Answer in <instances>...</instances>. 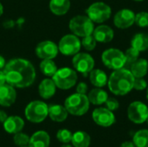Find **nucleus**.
<instances>
[{
	"label": "nucleus",
	"instance_id": "nucleus-1",
	"mask_svg": "<svg viewBox=\"0 0 148 147\" xmlns=\"http://www.w3.org/2000/svg\"><path fill=\"white\" fill-rule=\"evenodd\" d=\"M6 83L17 88L30 87L36 81V73L33 64L23 58L10 60L4 68Z\"/></svg>",
	"mask_w": 148,
	"mask_h": 147
},
{
	"label": "nucleus",
	"instance_id": "nucleus-2",
	"mask_svg": "<svg viewBox=\"0 0 148 147\" xmlns=\"http://www.w3.org/2000/svg\"><path fill=\"white\" fill-rule=\"evenodd\" d=\"M134 76L127 68L114 70L108 77L109 91L117 96H124L134 89Z\"/></svg>",
	"mask_w": 148,
	"mask_h": 147
},
{
	"label": "nucleus",
	"instance_id": "nucleus-3",
	"mask_svg": "<svg viewBox=\"0 0 148 147\" xmlns=\"http://www.w3.org/2000/svg\"><path fill=\"white\" fill-rule=\"evenodd\" d=\"M64 107L69 114L74 116H82L89 110L90 102L87 94L75 93L69 95L65 100Z\"/></svg>",
	"mask_w": 148,
	"mask_h": 147
},
{
	"label": "nucleus",
	"instance_id": "nucleus-4",
	"mask_svg": "<svg viewBox=\"0 0 148 147\" xmlns=\"http://www.w3.org/2000/svg\"><path fill=\"white\" fill-rule=\"evenodd\" d=\"M69 27L72 34L82 38L93 34L95 23L87 15H77L70 19Z\"/></svg>",
	"mask_w": 148,
	"mask_h": 147
},
{
	"label": "nucleus",
	"instance_id": "nucleus-5",
	"mask_svg": "<svg viewBox=\"0 0 148 147\" xmlns=\"http://www.w3.org/2000/svg\"><path fill=\"white\" fill-rule=\"evenodd\" d=\"M24 115L31 123H42L49 116V106L42 101H30L24 109Z\"/></svg>",
	"mask_w": 148,
	"mask_h": 147
},
{
	"label": "nucleus",
	"instance_id": "nucleus-6",
	"mask_svg": "<svg viewBox=\"0 0 148 147\" xmlns=\"http://www.w3.org/2000/svg\"><path fill=\"white\" fill-rule=\"evenodd\" d=\"M52 80L56 88L62 90H68L75 86L78 81V75L75 69L64 67L57 69L56 74L52 76Z\"/></svg>",
	"mask_w": 148,
	"mask_h": 147
},
{
	"label": "nucleus",
	"instance_id": "nucleus-7",
	"mask_svg": "<svg viewBox=\"0 0 148 147\" xmlns=\"http://www.w3.org/2000/svg\"><path fill=\"white\" fill-rule=\"evenodd\" d=\"M101 61L105 67L109 69L116 70L126 66L125 53L116 48H109L101 54Z\"/></svg>",
	"mask_w": 148,
	"mask_h": 147
},
{
	"label": "nucleus",
	"instance_id": "nucleus-8",
	"mask_svg": "<svg viewBox=\"0 0 148 147\" xmlns=\"http://www.w3.org/2000/svg\"><path fill=\"white\" fill-rule=\"evenodd\" d=\"M86 13L94 23L101 24L110 18L112 9L104 2H95L88 7Z\"/></svg>",
	"mask_w": 148,
	"mask_h": 147
},
{
	"label": "nucleus",
	"instance_id": "nucleus-9",
	"mask_svg": "<svg viewBox=\"0 0 148 147\" xmlns=\"http://www.w3.org/2000/svg\"><path fill=\"white\" fill-rule=\"evenodd\" d=\"M82 48L81 40L74 34H67L62 36L58 43L59 52L64 55L71 56L79 53Z\"/></svg>",
	"mask_w": 148,
	"mask_h": 147
},
{
	"label": "nucleus",
	"instance_id": "nucleus-10",
	"mask_svg": "<svg viewBox=\"0 0 148 147\" xmlns=\"http://www.w3.org/2000/svg\"><path fill=\"white\" fill-rule=\"evenodd\" d=\"M95 59L93 56L85 52H79L73 55L72 65L76 72L87 76L95 68Z\"/></svg>",
	"mask_w": 148,
	"mask_h": 147
},
{
	"label": "nucleus",
	"instance_id": "nucleus-11",
	"mask_svg": "<svg viewBox=\"0 0 148 147\" xmlns=\"http://www.w3.org/2000/svg\"><path fill=\"white\" fill-rule=\"evenodd\" d=\"M127 117L134 124H143L148 118V107L140 101H133L127 107Z\"/></svg>",
	"mask_w": 148,
	"mask_h": 147
},
{
	"label": "nucleus",
	"instance_id": "nucleus-12",
	"mask_svg": "<svg viewBox=\"0 0 148 147\" xmlns=\"http://www.w3.org/2000/svg\"><path fill=\"white\" fill-rule=\"evenodd\" d=\"M114 24L120 29H127L135 23V13L130 9H121L114 16Z\"/></svg>",
	"mask_w": 148,
	"mask_h": 147
},
{
	"label": "nucleus",
	"instance_id": "nucleus-13",
	"mask_svg": "<svg viewBox=\"0 0 148 147\" xmlns=\"http://www.w3.org/2000/svg\"><path fill=\"white\" fill-rule=\"evenodd\" d=\"M35 52L36 56L42 60H46V59L53 60L57 56L59 53V49H58V45H56V42L49 40H46V41L40 42L36 45Z\"/></svg>",
	"mask_w": 148,
	"mask_h": 147
},
{
	"label": "nucleus",
	"instance_id": "nucleus-14",
	"mask_svg": "<svg viewBox=\"0 0 148 147\" xmlns=\"http://www.w3.org/2000/svg\"><path fill=\"white\" fill-rule=\"evenodd\" d=\"M94 122L102 127H109L115 123V116L114 112L107 107H97L92 113Z\"/></svg>",
	"mask_w": 148,
	"mask_h": 147
},
{
	"label": "nucleus",
	"instance_id": "nucleus-15",
	"mask_svg": "<svg viewBox=\"0 0 148 147\" xmlns=\"http://www.w3.org/2000/svg\"><path fill=\"white\" fill-rule=\"evenodd\" d=\"M16 100V91L14 87L5 83L0 86V106L9 107Z\"/></svg>",
	"mask_w": 148,
	"mask_h": 147
},
{
	"label": "nucleus",
	"instance_id": "nucleus-16",
	"mask_svg": "<svg viewBox=\"0 0 148 147\" xmlns=\"http://www.w3.org/2000/svg\"><path fill=\"white\" fill-rule=\"evenodd\" d=\"M93 36L97 41V42L108 43L112 42L114 37V31L110 26L106 24H101L95 28L93 31Z\"/></svg>",
	"mask_w": 148,
	"mask_h": 147
},
{
	"label": "nucleus",
	"instance_id": "nucleus-17",
	"mask_svg": "<svg viewBox=\"0 0 148 147\" xmlns=\"http://www.w3.org/2000/svg\"><path fill=\"white\" fill-rule=\"evenodd\" d=\"M3 126L6 133L10 134H15L16 133L22 132L24 127V120L16 115L8 116L6 120L3 123Z\"/></svg>",
	"mask_w": 148,
	"mask_h": 147
},
{
	"label": "nucleus",
	"instance_id": "nucleus-18",
	"mask_svg": "<svg viewBox=\"0 0 148 147\" xmlns=\"http://www.w3.org/2000/svg\"><path fill=\"white\" fill-rule=\"evenodd\" d=\"M56 88H57L52 78H45L40 82L38 86V93L41 98L49 100L56 94Z\"/></svg>",
	"mask_w": 148,
	"mask_h": 147
},
{
	"label": "nucleus",
	"instance_id": "nucleus-19",
	"mask_svg": "<svg viewBox=\"0 0 148 147\" xmlns=\"http://www.w3.org/2000/svg\"><path fill=\"white\" fill-rule=\"evenodd\" d=\"M50 144L49 134L45 131H37L29 137V147H49Z\"/></svg>",
	"mask_w": 148,
	"mask_h": 147
},
{
	"label": "nucleus",
	"instance_id": "nucleus-20",
	"mask_svg": "<svg viewBox=\"0 0 148 147\" xmlns=\"http://www.w3.org/2000/svg\"><path fill=\"white\" fill-rule=\"evenodd\" d=\"M69 113L64 106L54 104L49 106V117L55 122H63L67 120Z\"/></svg>",
	"mask_w": 148,
	"mask_h": 147
},
{
	"label": "nucleus",
	"instance_id": "nucleus-21",
	"mask_svg": "<svg viewBox=\"0 0 148 147\" xmlns=\"http://www.w3.org/2000/svg\"><path fill=\"white\" fill-rule=\"evenodd\" d=\"M87 96L88 98L90 104L95 106H101L102 104H105L106 101L108 98V93L104 89H102V88H93L91 91L88 92Z\"/></svg>",
	"mask_w": 148,
	"mask_h": 147
},
{
	"label": "nucleus",
	"instance_id": "nucleus-22",
	"mask_svg": "<svg viewBox=\"0 0 148 147\" xmlns=\"http://www.w3.org/2000/svg\"><path fill=\"white\" fill-rule=\"evenodd\" d=\"M89 81L95 88H103L108 85V75L101 69L94 68L89 74Z\"/></svg>",
	"mask_w": 148,
	"mask_h": 147
},
{
	"label": "nucleus",
	"instance_id": "nucleus-23",
	"mask_svg": "<svg viewBox=\"0 0 148 147\" xmlns=\"http://www.w3.org/2000/svg\"><path fill=\"white\" fill-rule=\"evenodd\" d=\"M134 78H144L148 73V62L145 58H139L128 68Z\"/></svg>",
	"mask_w": 148,
	"mask_h": 147
},
{
	"label": "nucleus",
	"instance_id": "nucleus-24",
	"mask_svg": "<svg viewBox=\"0 0 148 147\" xmlns=\"http://www.w3.org/2000/svg\"><path fill=\"white\" fill-rule=\"evenodd\" d=\"M71 6L69 0H50L49 10L56 16H63L68 13Z\"/></svg>",
	"mask_w": 148,
	"mask_h": 147
},
{
	"label": "nucleus",
	"instance_id": "nucleus-25",
	"mask_svg": "<svg viewBox=\"0 0 148 147\" xmlns=\"http://www.w3.org/2000/svg\"><path fill=\"white\" fill-rule=\"evenodd\" d=\"M131 47L140 52H145L148 49V35L144 32L135 34L131 40Z\"/></svg>",
	"mask_w": 148,
	"mask_h": 147
},
{
	"label": "nucleus",
	"instance_id": "nucleus-26",
	"mask_svg": "<svg viewBox=\"0 0 148 147\" xmlns=\"http://www.w3.org/2000/svg\"><path fill=\"white\" fill-rule=\"evenodd\" d=\"M71 143L74 147H89L91 143V138L89 134L86 132L77 131L73 133Z\"/></svg>",
	"mask_w": 148,
	"mask_h": 147
},
{
	"label": "nucleus",
	"instance_id": "nucleus-27",
	"mask_svg": "<svg viewBox=\"0 0 148 147\" xmlns=\"http://www.w3.org/2000/svg\"><path fill=\"white\" fill-rule=\"evenodd\" d=\"M41 72L47 77H52L57 71V66L51 59L42 60L39 65Z\"/></svg>",
	"mask_w": 148,
	"mask_h": 147
},
{
	"label": "nucleus",
	"instance_id": "nucleus-28",
	"mask_svg": "<svg viewBox=\"0 0 148 147\" xmlns=\"http://www.w3.org/2000/svg\"><path fill=\"white\" fill-rule=\"evenodd\" d=\"M133 143L136 147H148V129L137 131L133 137Z\"/></svg>",
	"mask_w": 148,
	"mask_h": 147
},
{
	"label": "nucleus",
	"instance_id": "nucleus-29",
	"mask_svg": "<svg viewBox=\"0 0 148 147\" xmlns=\"http://www.w3.org/2000/svg\"><path fill=\"white\" fill-rule=\"evenodd\" d=\"M124 53H125V56H126L125 68H129L130 66L140 58V51H138L137 49H135L133 47L127 49V50Z\"/></svg>",
	"mask_w": 148,
	"mask_h": 147
},
{
	"label": "nucleus",
	"instance_id": "nucleus-30",
	"mask_svg": "<svg viewBox=\"0 0 148 147\" xmlns=\"http://www.w3.org/2000/svg\"><path fill=\"white\" fill-rule=\"evenodd\" d=\"M81 43H82V46L87 51H93L97 45V41L95 40V38L94 37V36L92 34V35L82 37Z\"/></svg>",
	"mask_w": 148,
	"mask_h": 147
},
{
	"label": "nucleus",
	"instance_id": "nucleus-31",
	"mask_svg": "<svg viewBox=\"0 0 148 147\" xmlns=\"http://www.w3.org/2000/svg\"><path fill=\"white\" fill-rule=\"evenodd\" d=\"M29 141V136L27 135L26 133H22V132L15 133L13 136V142L16 146H17L18 147L28 146Z\"/></svg>",
	"mask_w": 148,
	"mask_h": 147
},
{
	"label": "nucleus",
	"instance_id": "nucleus-32",
	"mask_svg": "<svg viewBox=\"0 0 148 147\" xmlns=\"http://www.w3.org/2000/svg\"><path fill=\"white\" fill-rule=\"evenodd\" d=\"M72 136H73V133L66 128L60 129L56 133V139H58V141H60L62 144L71 143Z\"/></svg>",
	"mask_w": 148,
	"mask_h": 147
},
{
	"label": "nucleus",
	"instance_id": "nucleus-33",
	"mask_svg": "<svg viewBox=\"0 0 148 147\" xmlns=\"http://www.w3.org/2000/svg\"><path fill=\"white\" fill-rule=\"evenodd\" d=\"M137 26L140 28L148 27V12L140 11L135 14V23Z\"/></svg>",
	"mask_w": 148,
	"mask_h": 147
},
{
	"label": "nucleus",
	"instance_id": "nucleus-34",
	"mask_svg": "<svg viewBox=\"0 0 148 147\" xmlns=\"http://www.w3.org/2000/svg\"><path fill=\"white\" fill-rule=\"evenodd\" d=\"M147 82L144 78H135L134 83V89L137 91H143L147 90Z\"/></svg>",
	"mask_w": 148,
	"mask_h": 147
},
{
	"label": "nucleus",
	"instance_id": "nucleus-35",
	"mask_svg": "<svg viewBox=\"0 0 148 147\" xmlns=\"http://www.w3.org/2000/svg\"><path fill=\"white\" fill-rule=\"evenodd\" d=\"M105 105H106V107L112 112L116 111L120 107V103L118 100L114 97H108L105 102Z\"/></svg>",
	"mask_w": 148,
	"mask_h": 147
},
{
	"label": "nucleus",
	"instance_id": "nucleus-36",
	"mask_svg": "<svg viewBox=\"0 0 148 147\" xmlns=\"http://www.w3.org/2000/svg\"><path fill=\"white\" fill-rule=\"evenodd\" d=\"M88 87L87 83L85 82H79L76 86V93L82 94H87Z\"/></svg>",
	"mask_w": 148,
	"mask_h": 147
},
{
	"label": "nucleus",
	"instance_id": "nucleus-37",
	"mask_svg": "<svg viewBox=\"0 0 148 147\" xmlns=\"http://www.w3.org/2000/svg\"><path fill=\"white\" fill-rule=\"evenodd\" d=\"M7 118H8L7 113H6L3 110H0V123L3 124V123L6 120Z\"/></svg>",
	"mask_w": 148,
	"mask_h": 147
},
{
	"label": "nucleus",
	"instance_id": "nucleus-38",
	"mask_svg": "<svg viewBox=\"0 0 148 147\" xmlns=\"http://www.w3.org/2000/svg\"><path fill=\"white\" fill-rule=\"evenodd\" d=\"M6 83V79H5V75L3 70H0V86L3 85Z\"/></svg>",
	"mask_w": 148,
	"mask_h": 147
},
{
	"label": "nucleus",
	"instance_id": "nucleus-39",
	"mask_svg": "<svg viewBox=\"0 0 148 147\" xmlns=\"http://www.w3.org/2000/svg\"><path fill=\"white\" fill-rule=\"evenodd\" d=\"M120 147H136L134 146V144L133 143V141H125L123 142Z\"/></svg>",
	"mask_w": 148,
	"mask_h": 147
},
{
	"label": "nucleus",
	"instance_id": "nucleus-40",
	"mask_svg": "<svg viewBox=\"0 0 148 147\" xmlns=\"http://www.w3.org/2000/svg\"><path fill=\"white\" fill-rule=\"evenodd\" d=\"M5 65H6V61H5V59H4L3 56H2V55H0V70H1V69H3L4 67H5Z\"/></svg>",
	"mask_w": 148,
	"mask_h": 147
},
{
	"label": "nucleus",
	"instance_id": "nucleus-41",
	"mask_svg": "<svg viewBox=\"0 0 148 147\" xmlns=\"http://www.w3.org/2000/svg\"><path fill=\"white\" fill-rule=\"evenodd\" d=\"M3 4L0 3V16L3 15Z\"/></svg>",
	"mask_w": 148,
	"mask_h": 147
},
{
	"label": "nucleus",
	"instance_id": "nucleus-42",
	"mask_svg": "<svg viewBox=\"0 0 148 147\" xmlns=\"http://www.w3.org/2000/svg\"><path fill=\"white\" fill-rule=\"evenodd\" d=\"M61 147H74L72 145H70L69 143H67V144H62Z\"/></svg>",
	"mask_w": 148,
	"mask_h": 147
},
{
	"label": "nucleus",
	"instance_id": "nucleus-43",
	"mask_svg": "<svg viewBox=\"0 0 148 147\" xmlns=\"http://www.w3.org/2000/svg\"><path fill=\"white\" fill-rule=\"evenodd\" d=\"M147 101H148V86H147Z\"/></svg>",
	"mask_w": 148,
	"mask_h": 147
},
{
	"label": "nucleus",
	"instance_id": "nucleus-44",
	"mask_svg": "<svg viewBox=\"0 0 148 147\" xmlns=\"http://www.w3.org/2000/svg\"><path fill=\"white\" fill-rule=\"evenodd\" d=\"M133 1H134V2H142L144 0H133Z\"/></svg>",
	"mask_w": 148,
	"mask_h": 147
},
{
	"label": "nucleus",
	"instance_id": "nucleus-45",
	"mask_svg": "<svg viewBox=\"0 0 148 147\" xmlns=\"http://www.w3.org/2000/svg\"><path fill=\"white\" fill-rule=\"evenodd\" d=\"M146 122H147V124H148V118H147V121Z\"/></svg>",
	"mask_w": 148,
	"mask_h": 147
},
{
	"label": "nucleus",
	"instance_id": "nucleus-46",
	"mask_svg": "<svg viewBox=\"0 0 148 147\" xmlns=\"http://www.w3.org/2000/svg\"><path fill=\"white\" fill-rule=\"evenodd\" d=\"M20 147H29L28 146H20Z\"/></svg>",
	"mask_w": 148,
	"mask_h": 147
}]
</instances>
